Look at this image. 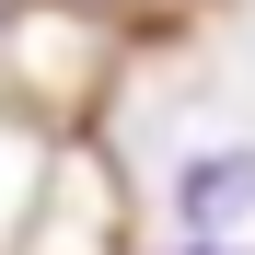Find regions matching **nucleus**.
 I'll use <instances>...</instances> for the list:
<instances>
[{"label":"nucleus","mask_w":255,"mask_h":255,"mask_svg":"<svg viewBox=\"0 0 255 255\" xmlns=\"http://www.w3.org/2000/svg\"><path fill=\"white\" fill-rule=\"evenodd\" d=\"M174 209H186V232H232L255 209V151H197L174 174Z\"/></svg>","instance_id":"1"},{"label":"nucleus","mask_w":255,"mask_h":255,"mask_svg":"<svg viewBox=\"0 0 255 255\" xmlns=\"http://www.w3.org/2000/svg\"><path fill=\"white\" fill-rule=\"evenodd\" d=\"M197 255H209V244H197ZM221 255H232V244H221Z\"/></svg>","instance_id":"3"},{"label":"nucleus","mask_w":255,"mask_h":255,"mask_svg":"<svg viewBox=\"0 0 255 255\" xmlns=\"http://www.w3.org/2000/svg\"><path fill=\"white\" fill-rule=\"evenodd\" d=\"M0 23H12V0H0Z\"/></svg>","instance_id":"2"}]
</instances>
